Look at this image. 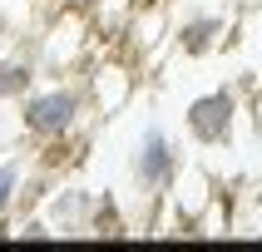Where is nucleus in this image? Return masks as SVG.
<instances>
[{
    "label": "nucleus",
    "instance_id": "1",
    "mask_svg": "<svg viewBox=\"0 0 262 252\" xmlns=\"http://www.w3.org/2000/svg\"><path fill=\"white\" fill-rule=\"evenodd\" d=\"M84 114H89L84 84H70V79L35 84L25 99L15 104V133L30 139L35 148H45V144H59V139H74Z\"/></svg>",
    "mask_w": 262,
    "mask_h": 252
},
{
    "label": "nucleus",
    "instance_id": "2",
    "mask_svg": "<svg viewBox=\"0 0 262 252\" xmlns=\"http://www.w3.org/2000/svg\"><path fill=\"white\" fill-rule=\"evenodd\" d=\"M178 173H183V148H178V139L163 129V124H148V129L134 139V148H129L134 193H139L144 203H159V198L173 193Z\"/></svg>",
    "mask_w": 262,
    "mask_h": 252
},
{
    "label": "nucleus",
    "instance_id": "3",
    "mask_svg": "<svg viewBox=\"0 0 262 252\" xmlns=\"http://www.w3.org/2000/svg\"><path fill=\"white\" fill-rule=\"evenodd\" d=\"M183 129L198 148H228L237 139V94L233 89H208L183 104Z\"/></svg>",
    "mask_w": 262,
    "mask_h": 252
},
{
    "label": "nucleus",
    "instance_id": "4",
    "mask_svg": "<svg viewBox=\"0 0 262 252\" xmlns=\"http://www.w3.org/2000/svg\"><path fill=\"white\" fill-rule=\"evenodd\" d=\"M89 35H94V25H89L79 10L59 15L55 25L40 35V55H35V64H40V70H50L55 79L74 74L79 64H84V55H89Z\"/></svg>",
    "mask_w": 262,
    "mask_h": 252
},
{
    "label": "nucleus",
    "instance_id": "5",
    "mask_svg": "<svg viewBox=\"0 0 262 252\" xmlns=\"http://www.w3.org/2000/svg\"><path fill=\"white\" fill-rule=\"evenodd\" d=\"M40 213L50 218L55 237H94V213H99V198L79 183H55L45 193Z\"/></svg>",
    "mask_w": 262,
    "mask_h": 252
},
{
    "label": "nucleus",
    "instance_id": "6",
    "mask_svg": "<svg viewBox=\"0 0 262 252\" xmlns=\"http://www.w3.org/2000/svg\"><path fill=\"white\" fill-rule=\"evenodd\" d=\"M168 40H173L178 55L203 59V55H213V50L228 40V15H218V10H193V15H183V20L168 25Z\"/></svg>",
    "mask_w": 262,
    "mask_h": 252
},
{
    "label": "nucleus",
    "instance_id": "7",
    "mask_svg": "<svg viewBox=\"0 0 262 252\" xmlns=\"http://www.w3.org/2000/svg\"><path fill=\"white\" fill-rule=\"evenodd\" d=\"M84 94H89V109H94V114H119V109L129 104V94H134V74L124 70V64H114V59H104V64L89 70Z\"/></svg>",
    "mask_w": 262,
    "mask_h": 252
},
{
    "label": "nucleus",
    "instance_id": "8",
    "mask_svg": "<svg viewBox=\"0 0 262 252\" xmlns=\"http://www.w3.org/2000/svg\"><path fill=\"white\" fill-rule=\"evenodd\" d=\"M40 79L35 55H0V109H15Z\"/></svg>",
    "mask_w": 262,
    "mask_h": 252
},
{
    "label": "nucleus",
    "instance_id": "9",
    "mask_svg": "<svg viewBox=\"0 0 262 252\" xmlns=\"http://www.w3.org/2000/svg\"><path fill=\"white\" fill-rule=\"evenodd\" d=\"M30 173V158L25 153H10V158H0V222L15 218V203H20V183Z\"/></svg>",
    "mask_w": 262,
    "mask_h": 252
},
{
    "label": "nucleus",
    "instance_id": "10",
    "mask_svg": "<svg viewBox=\"0 0 262 252\" xmlns=\"http://www.w3.org/2000/svg\"><path fill=\"white\" fill-rule=\"evenodd\" d=\"M10 237H20V242H50V237H55V227H50V218L35 208V213H15Z\"/></svg>",
    "mask_w": 262,
    "mask_h": 252
},
{
    "label": "nucleus",
    "instance_id": "11",
    "mask_svg": "<svg viewBox=\"0 0 262 252\" xmlns=\"http://www.w3.org/2000/svg\"><path fill=\"white\" fill-rule=\"evenodd\" d=\"M237 5H248V0H237Z\"/></svg>",
    "mask_w": 262,
    "mask_h": 252
}]
</instances>
